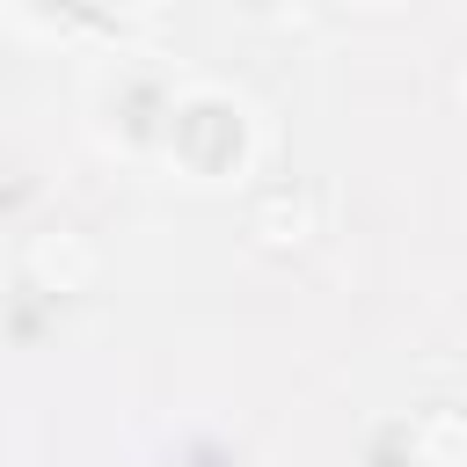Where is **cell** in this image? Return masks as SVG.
<instances>
[{
	"label": "cell",
	"mask_w": 467,
	"mask_h": 467,
	"mask_svg": "<svg viewBox=\"0 0 467 467\" xmlns=\"http://www.w3.org/2000/svg\"><path fill=\"white\" fill-rule=\"evenodd\" d=\"M29 270H36L44 285H58V292H80V285L95 277V248H88L80 234H58V241L44 234V241L29 248Z\"/></svg>",
	"instance_id": "6da1fadb"
},
{
	"label": "cell",
	"mask_w": 467,
	"mask_h": 467,
	"mask_svg": "<svg viewBox=\"0 0 467 467\" xmlns=\"http://www.w3.org/2000/svg\"><path fill=\"white\" fill-rule=\"evenodd\" d=\"M255 241L263 248H299L306 241V197H270L255 212Z\"/></svg>",
	"instance_id": "7a4b0ae2"
}]
</instances>
